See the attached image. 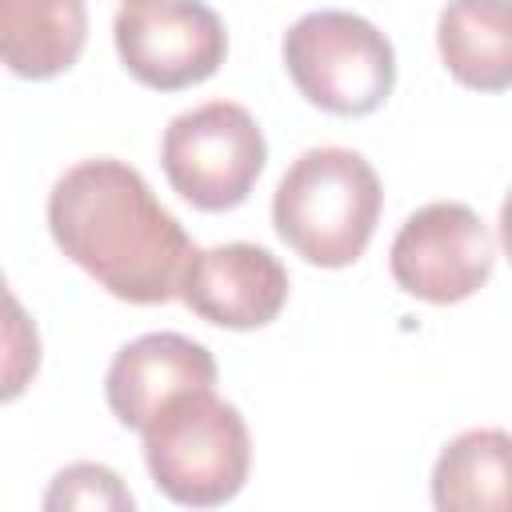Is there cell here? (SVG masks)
I'll return each mask as SVG.
<instances>
[{
    "label": "cell",
    "instance_id": "obj_1",
    "mask_svg": "<svg viewBox=\"0 0 512 512\" xmlns=\"http://www.w3.org/2000/svg\"><path fill=\"white\" fill-rule=\"evenodd\" d=\"M48 232L72 264L128 304H168L196 252L148 180L112 156L80 160L52 184Z\"/></svg>",
    "mask_w": 512,
    "mask_h": 512
},
{
    "label": "cell",
    "instance_id": "obj_2",
    "mask_svg": "<svg viewBox=\"0 0 512 512\" xmlns=\"http://www.w3.org/2000/svg\"><path fill=\"white\" fill-rule=\"evenodd\" d=\"M384 188L376 168L352 148H308L276 184V236L316 268H348L364 256Z\"/></svg>",
    "mask_w": 512,
    "mask_h": 512
},
{
    "label": "cell",
    "instance_id": "obj_3",
    "mask_svg": "<svg viewBox=\"0 0 512 512\" xmlns=\"http://www.w3.org/2000/svg\"><path fill=\"white\" fill-rule=\"evenodd\" d=\"M144 464L152 484L184 508H216L232 500L252 464L248 424L236 404L212 388L172 396L144 428Z\"/></svg>",
    "mask_w": 512,
    "mask_h": 512
},
{
    "label": "cell",
    "instance_id": "obj_4",
    "mask_svg": "<svg viewBox=\"0 0 512 512\" xmlns=\"http://www.w3.org/2000/svg\"><path fill=\"white\" fill-rule=\"evenodd\" d=\"M284 68L300 96L332 116H368L396 84L392 40L344 8L304 12L284 32Z\"/></svg>",
    "mask_w": 512,
    "mask_h": 512
},
{
    "label": "cell",
    "instance_id": "obj_5",
    "mask_svg": "<svg viewBox=\"0 0 512 512\" xmlns=\"http://www.w3.org/2000/svg\"><path fill=\"white\" fill-rule=\"evenodd\" d=\"M268 160L264 132L244 104L208 100L168 120L160 140V164L192 208L228 212L248 200Z\"/></svg>",
    "mask_w": 512,
    "mask_h": 512
},
{
    "label": "cell",
    "instance_id": "obj_6",
    "mask_svg": "<svg viewBox=\"0 0 512 512\" xmlns=\"http://www.w3.org/2000/svg\"><path fill=\"white\" fill-rule=\"evenodd\" d=\"M392 280L428 304H456L480 292L496 268V236L460 200H432L416 208L392 248H388Z\"/></svg>",
    "mask_w": 512,
    "mask_h": 512
},
{
    "label": "cell",
    "instance_id": "obj_7",
    "mask_svg": "<svg viewBox=\"0 0 512 512\" xmlns=\"http://www.w3.org/2000/svg\"><path fill=\"white\" fill-rule=\"evenodd\" d=\"M112 40L120 64L156 92L204 84L228 56L224 20L204 0H124Z\"/></svg>",
    "mask_w": 512,
    "mask_h": 512
},
{
    "label": "cell",
    "instance_id": "obj_8",
    "mask_svg": "<svg viewBox=\"0 0 512 512\" xmlns=\"http://www.w3.org/2000/svg\"><path fill=\"white\" fill-rule=\"evenodd\" d=\"M176 296L200 320L248 332L280 316L288 300V272L268 248L232 240L216 248H196Z\"/></svg>",
    "mask_w": 512,
    "mask_h": 512
},
{
    "label": "cell",
    "instance_id": "obj_9",
    "mask_svg": "<svg viewBox=\"0 0 512 512\" xmlns=\"http://www.w3.org/2000/svg\"><path fill=\"white\" fill-rule=\"evenodd\" d=\"M216 384L212 352L180 332H148L124 344L104 376V396L112 416L140 432L172 396Z\"/></svg>",
    "mask_w": 512,
    "mask_h": 512
},
{
    "label": "cell",
    "instance_id": "obj_10",
    "mask_svg": "<svg viewBox=\"0 0 512 512\" xmlns=\"http://www.w3.org/2000/svg\"><path fill=\"white\" fill-rule=\"evenodd\" d=\"M88 44L84 0H0V64L20 80L68 72Z\"/></svg>",
    "mask_w": 512,
    "mask_h": 512
},
{
    "label": "cell",
    "instance_id": "obj_11",
    "mask_svg": "<svg viewBox=\"0 0 512 512\" xmlns=\"http://www.w3.org/2000/svg\"><path fill=\"white\" fill-rule=\"evenodd\" d=\"M436 48L464 88L504 92L512 84V0H448Z\"/></svg>",
    "mask_w": 512,
    "mask_h": 512
},
{
    "label": "cell",
    "instance_id": "obj_12",
    "mask_svg": "<svg viewBox=\"0 0 512 512\" xmlns=\"http://www.w3.org/2000/svg\"><path fill=\"white\" fill-rule=\"evenodd\" d=\"M508 456L504 428H472L444 444L432 468V504L440 512H504L508 508Z\"/></svg>",
    "mask_w": 512,
    "mask_h": 512
},
{
    "label": "cell",
    "instance_id": "obj_13",
    "mask_svg": "<svg viewBox=\"0 0 512 512\" xmlns=\"http://www.w3.org/2000/svg\"><path fill=\"white\" fill-rule=\"evenodd\" d=\"M40 372V332L0 272V404L28 392Z\"/></svg>",
    "mask_w": 512,
    "mask_h": 512
},
{
    "label": "cell",
    "instance_id": "obj_14",
    "mask_svg": "<svg viewBox=\"0 0 512 512\" xmlns=\"http://www.w3.org/2000/svg\"><path fill=\"white\" fill-rule=\"evenodd\" d=\"M136 500L132 492L120 484V476L104 464H68L52 476L48 492H44V508L60 512V508H112V512H128Z\"/></svg>",
    "mask_w": 512,
    "mask_h": 512
}]
</instances>
